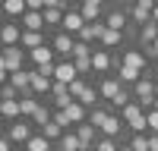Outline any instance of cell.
<instances>
[{"label":"cell","mask_w":158,"mask_h":151,"mask_svg":"<svg viewBox=\"0 0 158 151\" xmlns=\"http://www.w3.org/2000/svg\"><path fill=\"white\" fill-rule=\"evenodd\" d=\"M29 3V10H44V0H25Z\"/></svg>","instance_id":"30"},{"label":"cell","mask_w":158,"mask_h":151,"mask_svg":"<svg viewBox=\"0 0 158 151\" xmlns=\"http://www.w3.org/2000/svg\"><path fill=\"white\" fill-rule=\"evenodd\" d=\"M0 132H6L13 142H16L19 148L29 142V138L38 132V126H35V120L32 117H19V120H13V123H0Z\"/></svg>","instance_id":"2"},{"label":"cell","mask_w":158,"mask_h":151,"mask_svg":"<svg viewBox=\"0 0 158 151\" xmlns=\"http://www.w3.org/2000/svg\"><path fill=\"white\" fill-rule=\"evenodd\" d=\"M16 151H29V148H25V145H22V148H16Z\"/></svg>","instance_id":"33"},{"label":"cell","mask_w":158,"mask_h":151,"mask_svg":"<svg viewBox=\"0 0 158 151\" xmlns=\"http://www.w3.org/2000/svg\"><path fill=\"white\" fill-rule=\"evenodd\" d=\"M63 110H67V117H70L73 126H79V123H85V120H89V107L82 104V101H73V104H67Z\"/></svg>","instance_id":"20"},{"label":"cell","mask_w":158,"mask_h":151,"mask_svg":"<svg viewBox=\"0 0 158 151\" xmlns=\"http://www.w3.org/2000/svg\"><path fill=\"white\" fill-rule=\"evenodd\" d=\"M82 25H85V16H82V10H67L63 13V29L60 32H70V35H79L82 32Z\"/></svg>","instance_id":"13"},{"label":"cell","mask_w":158,"mask_h":151,"mask_svg":"<svg viewBox=\"0 0 158 151\" xmlns=\"http://www.w3.org/2000/svg\"><path fill=\"white\" fill-rule=\"evenodd\" d=\"M29 50L22 44H13L0 50V82H10V72H19V69H29Z\"/></svg>","instance_id":"1"},{"label":"cell","mask_w":158,"mask_h":151,"mask_svg":"<svg viewBox=\"0 0 158 151\" xmlns=\"http://www.w3.org/2000/svg\"><path fill=\"white\" fill-rule=\"evenodd\" d=\"M142 113H146V107H142L139 101H130V104L120 110V117H123V123H133L136 117H142Z\"/></svg>","instance_id":"23"},{"label":"cell","mask_w":158,"mask_h":151,"mask_svg":"<svg viewBox=\"0 0 158 151\" xmlns=\"http://www.w3.org/2000/svg\"><path fill=\"white\" fill-rule=\"evenodd\" d=\"M79 10H82L85 22H98L108 13V0H79Z\"/></svg>","instance_id":"8"},{"label":"cell","mask_w":158,"mask_h":151,"mask_svg":"<svg viewBox=\"0 0 158 151\" xmlns=\"http://www.w3.org/2000/svg\"><path fill=\"white\" fill-rule=\"evenodd\" d=\"M19 117H22L19 98L16 101H0V123H13V120H19Z\"/></svg>","instance_id":"16"},{"label":"cell","mask_w":158,"mask_h":151,"mask_svg":"<svg viewBox=\"0 0 158 151\" xmlns=\"http://www.w3.org/2000/svg\"><path fill=\"white\" fill-rule=\"evenodd\" d=\"M54 79L57 82H73V79H79V69H76V63L73 60H57L54 63Z\"/></svg>","instance_id":"14"},{"label":"cell","mask_w":158,"mask_h":151,"mask_svg":"<svg viewBox=\"0 0 158 151\" xmlns=\"http://www.w3.org/2000/svg\"><path fill=\"white\" fill-rule=\"evenodd\" d=\"M114 66H117L114 50L95 44V50H92V69H95V76H111V72H114Z\"/></svg>","instance_id":"4"},{"label":"cell","mask_w":158,"mask_h":151,"mask_svg":"<svg viewBox=\"0 0 158 151\" xmlns=\"http://www.w3.org/2000/svg\"><path fill=\"white\" fill-rule=\"evenodd\" d=\"M146 57H149L152 63H158V41H155L152 47H146Z\"/></svg>","instance_id":"29"},{"label":"cell","mask_w":158,"mask_h":151,"mask_svg":"<svg viewBox=\"0 0 158 151\" xmlns=\"http://www.w3.org/2000/svg\"><path fill=\"white\" fill-rule=\"evenodd\" d=\"M51 41V32H22V47L25 50H35V47H41V44H48Z\"/></svg>","instance_id":"17"},{"label":"cell","mask_w":158,"mask_h":151,"mask_svg":"<svg viewBox=\"0 0 158 151\" xmlns=\"http://www.w3.org/2000/svg\"><path fill=\"white\" fill-rule=\"evenodd\" d=\"M22 22L19 19H3V25H0V41H3V47H13L22 41Z\"/></svg>","instance_id":"7"},{"label":"cell","mask_w":158,"mask_h":151,"mask_svg":"<svg viewBox=\"0 0 158 151\" xmlns=\"http://www.w3.org/2000/svg\"><path fill=\"white\" fill-rule=\"evenodd\" d=\"M25 148H29V151H60V148H57V142H51L44 132H35L29 142H25Z\"/></svg>","instance_id":"18"},{"label":"cell","mask_w":158,"mask_h":151,"mask_svg":"<svg viewBox=\"0 0 158 151\" xmlns=\"http://www.w3.org/2000/svg\"><path fill=\"white\" fill-rule=\"evenodd\" d=\"M95 85H98V91H101V98H104V101H111V98L123 88V82L117 79L114 72H111V76H95Z\"/></svg>","instance_id":"11"},{"label":"cell","mask_w":158,"mask_h":151,"mask_svg":"<svg viewBox=\"0 0 158 151\" xmlns=\"http://www.w3.org/2000/svg\"><path fill=\"white\" fill-rule=\"evenodd\" d=\"M38 132H44V135L51 138V142H60V138H63V132H67V129H63L60 123H54V120H48V123L41 126V129H38Z\"/></svg>","instance_id":"24"},{"label":"cell","mask_w":158,"mask_h":151,"mask_svg":"<svg viewBox=\"0 0 158 151\" xmlns=\"http://www.w3.org/2000/svg\"><path fill=\"white\" fill-rule=\"evenodd\" d=\"M51 47L57 50V60H73L76 35H70V32H51Z\"/></svg>","instance_id":"5"},{"label":"cell","mask_w":158,"mask_h":151,"mask_svg":"<svg viewBox=\"0 0 158 151\" xmlns=\"http://www.w3.org/2000/svg\"><path fill=\"white\" fill-rule=\"evenodd\" d=\"M104 32H108V25H104V19H98V22H85L82 32H79L76 38H79V41H85V44H98Z\"/></svg>","instance_id":"9"},{"label":"cell","mask_w":158,"mask_h":151,"mask_svg":"<svg viewBox=\"0 0 158 151\" xmlns=\"http://www.w3.org/2000/svg\"><path fill=\"white\" fill-rule=\"evenodd\" d=\"M0 6H3V19H22L25 10H29L25 0H3Z\"/></svg>","instance_id":"19"},{"label":"cell","mask_w":158,"mask_h":151,"mask_svg":"<svg viewBox=\"0 0 158 151\" xmlns=\"http://www.w3.org/2000/svg\"><path fill=\"white\" fill-rule=\"evenodd\" d=\"M29 63H32L35 69H41V66H54V63H57V50L51 47V41H48V44H41V47L29 50Z\"/></svg>","instance_id":"6"},{"label":"cell","mask_w":158,"mask_h":151,"mask_svg":"<svg viewBox=\"0 0 158 151\" xmlns=\"http://www.w3.org/2000/svg\"><path fill=\"white\" fill-rule=\"evenodd\" d=\"M127 129H130V132H149V120H146V113H142V117H136L133 123H127Z\"/></svg>","instance_id":"27"},{"label":"cell","mask_w":158,"mask_h":151,"mask_svg":"<svg viewBox=\"0 0 158 151\" xmlns=\"http://www.w3.org/2000/svg\"><path fill=\"white\" fill-rule=\"evenodd\" d=\"M16 98H22L16 85L13 82H0V101H16Z\"/></svg>","instance_id":"26"},{"label":"cell","mask_w":158,"mask_h":151,"mask_svg":"<svg viewBox=\"0 0 158 151\" xmlns=\"http://www.w3.org/2000/svg\"><path fill=\"white\" fill-rule=\"evenodd\" d=\"M158 41V25L149 19L146 25H139V35H136V47H142V50H146V47H152Z\"/></svg>","instance_id":"15"},{"label":"cell","mask_w":158,"mask_h":151,"mask_svg":"<svg viewBox=\"0 0 158 151\" xmlns=\"http://www.w3.org/2000/svg\"><path fill=\"white\" fill-rule=\"evenodd\" d=\"M108 6H127V0H108Z\"/></svg>","instance_id":"32"},{"label":"cell","mask_w":158,"mask_h":151,"mask_svg":"<svg viewBox=\"0 0 158 151\" xmlns=\"http://www.w3.org/2000/svg\"><path fill=\"white\" fill-rule=\"evenodd\" d=\"M146 76H152V79H155V82H158V63H152V69H149V72H146Z\"/></svg>","instance_id":"31"},{"label":"cell","mask_w":158,"mask_h":151,"mask_svg":"<svg viewBox=\"0 0 158 151\" xmlns=\"http://www.w3.org/2000/svg\"><path fill=\"white\" fill-rule=\"evenodd\" d=\"M114 76H117V79H120L123 85H136V82L142 79V72H139L136 66H127V63H120V66L114 69Z\"/></svg>","instance_id":"21"},{"label":"cell","mask_w":158,"mask_h":151,"mask_svg":"<svg viewBox=\"0 0 158 151\" xmlns=\"http://www.w3.org/2000/svg\"><path fill=\"white\" fill-rule=\"evenodd\" d=\"M51 88H54V76H48V72H41V69L32 66V91H35L38 98H48Z\"/></svg>","instance_id":"10"},{"label":"cell","mask_w":158,"mask_h":151,"mask_svg":"<svg viewBox=\"0 0 158 151\" xmlns=\"http://www.w3.org/2000/svg\"><path fill=\"white\" fill-rule=\"evenodd\" d=\"M25 32H48V22H44V13L41 10H25V16L19 19Z\"/></svg>","instance_id":"12"},{"label":"cell","mask_w":158,"mask_h":151,"mask_svg":"<svg viewBox=\"0 0 158 151\" xmlns=\"http://www.w3.org/2000/svg\"><path fill=\"white\" fill-rule=\"evenodd\" d=\"M95 151H120V138H111V135H98Z\"/></svg>","instance_id":"25"},{"label":"cell","mask_w":158,"mask_h":151,"mask_svg":"<svg viewBox=\"0 0 158 151\" xmlns=\"http://www.w3.org/2000/svg\"><path fill=\"white\" fill-rule=\"evenodd\" d=\"M41 13H44L48 32H60V29H63V10H57V6H48V10H41Z\"/></svg>","instance_id":"22"},{"label":"cell","mask_w":158,"mask_h":151,"mask_svg":"<svg viewBox=\"0 0 158 151\" xmlns=\"http://www.w3.org/2000/svg\"><path fill=\"white\" fill-rule=\"evenodd\" d=\"M146 120H149V132H158V107L146 110Z\"/></svg>","instance_id":"28"},{"label":"cell","mask_w":158,"mask_h":151,"mask_svg":"<svg viewBox=\"0 0 158 151\" xmlns=\"http://www.w3.org/2000/svg\"><path fill=\"white\" fill-rule=\"evenodd\" d=\"M133 95H136V101L146 110H152L155 107V98H158V82L152 79V76H142V79L133 85Z\"/></svg>","instance_id":"3"},{"label":"cell","mask_w":158,"mask_h":151,"mask_svg":"<svg viewBox=\"0 0 158 151\" xmlns=\"http://www.w3.org/2000/svg\"><path fill=\"white\" fill-rule=\"evenodd\" d=\"M155 107H158V98H155Z\"/></svg>","instance_id":"34"}]
</instances>
